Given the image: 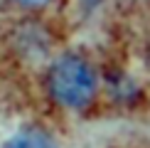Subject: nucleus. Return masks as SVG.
Masks as SVG:
<instances>
[{
  "instance_id": "nucleus-2",
  "label": "nucleus",
  "mask_w": 150,
  "mask_h": 148,
  "mask_svg": "<svg viewBox=\"0 0 150 148\" xmlns=\"http://www.w3.org/2000/svg\"><path fill=\"white\" fill-rule=\"evenodd\" d=\"M0 148H62V141L40 123H25L5 136Z\"/></svg>"
},
{
  "instance_id": "nucleus-1",
  "label": "nucleus",
  "mask_w": 150,
  "mask_h": 148,
  "mask_svg": "<svg viewBox=\"0 0 150 148\" xmlns=\"http://www.w3.org/2000/svg\"><path fill=\"white\" fill-rule=\"evenodd\" d=\"M101 72L81 52H59L45 69V91L62 111L84 114L101 94Z\"/></svg>"
},
{
  "instance_id": "nucleus-3",
  "label": "nucleus",
  "mask_w": 150,
  "mask_h": 148,
  "mask_svg": "<svg viewBox=\"0 0 150 148\" xmlns=\"http://www.w3.org/2000/svg\"><path fill=\"white\" fill-rule=\"evenodd\" d=\"M15 8H20L25 12H42V10H47V8H52L57 0H10Z\"/></svg>"
}]
</instances>
